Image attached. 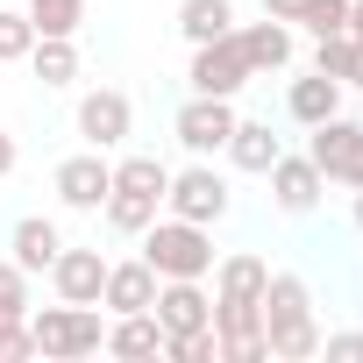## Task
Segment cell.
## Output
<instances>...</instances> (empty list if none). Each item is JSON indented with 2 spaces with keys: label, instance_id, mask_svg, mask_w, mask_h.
<instances>
[{
  "label": "cell",
  "instance_id": "cell-1",
  "mask_svg": "<svg viewBox=\"0 0 363 363\" xmlns=\"http://www.w3.org/2000/svg\"><path fill=\"white\" fill-rule=\"evenodd\" d=\"M264 349H271L278 363H306V356H320L313 292H306V278H292V271H271V278H264Z\"/></svg>",
  "mask_w": 363,
  "mask_h": 363
},
{
  "label": "cell",
  "instance_id": "cell-2",
  "mask_svg": "<svg viewBox=\"0 0 363 363\" xmlns=\"http://www.w3.org/2000/svg\"><path fill=\"white\" fill-rule=\"evenodd\" d=\"M29 335H36V356H50V363H79V356H100L107 320H100V306H72V299H57V306L29 313Z\"/></svg>",
  "mask_w": 363,
  "mask_h": 363
},
{
  "label": "cell",
  "instance_id": "cell-3",
  "mask_svg": "<svg viewBox=\"0 0 363 363\" xmlns=\"http://www.w3.org/2000/svg\"><path fill=\"white\" fill-rule=\"evenodd\" d=\"M143 264L157 271V278H207L214 271V235L200 228V221H150L143 228Z\"/></svg>",
  "mask_w": 363,
  "mask_h": 363
},
{
  "label": "cell",
  "instance_id": "cell-4",
  "mask_svg": "<svg viewBox=\"0 0 363 363\" xmlns=\"http://www.w3.org/2000/svg\"><path fill=\"white\" fill-rule=\"evenodd\" d=\"M164 207H171L178 221H200V228H214V221L228 214V178H221V171L200 157V164H186V171H171Z\"/></svg>",
  "mask_w": 363,
  "mask_h": 363
},
{
  "label": "cell",
  "instance_id": "cell-5",
  "mask_svg": "<svg viewBox=\"0 0 363 363\" xmlns=\"http://www.w3.org/2000/svg\"><path fill=\"white\" fill-rule=\"evenodd\" d=\"M250 79H257V72H250V57H242L235 29H228V36H214V43H193V72H186V86H193V93L235 100V93L250 86Z\"/></svg>",
  "mask_w": 363,
  "mask_h": 363
},
{
  "label": "cell",
  "instance_id": "cell-6",
  "mask_svg": "<svg viewBox=\"0 0 363 363\" xmlns=\"http://www.w3.org/2000/svg\"><path fill=\"white\" fill-rule=\"evenodd\" d=\"M306 157L320 164V178H335V186H363V121H342V114L313 121Z\"/></svg>",
  "mask_w": 363,
  "mask_h": 363
},
{
  "label": "cell",
  "instance_id": "cell-7",
  "mask_svg": "<svg viewBox=\"0 0 363 363\" xmlns=\"http://www.w3.org/2000/svg\"><path fill=\"white\" fill-rule=\"evenodd\" d=\"M171 135L186 143L193 157H214V150H228V135H235V100H214V93H193L186 107H178Z\"/></svg>",
  "mask_w": 363,
  "mask_h": 363
},
{
  "label": "cell",
  "instance_id": "cell-8",
  "mask_svg": "<svg viewBox=\"0 0 363 363\" xmlns=\"http://www.w3.org/2000/svg\"><path fill=\"white\" fill-rule=\"evenodd\" d=\"M50 186H57L65 207L100 214V207H107V186H114V164H107V150H79V157H65V164L50 171Z\"/></svg>",
  "mask_w": 363,
  "mask_h": 363
},
{
  "label": "cell",
  "instance_id": "cell-9",
  "mask_svg": "<svg viewBox=\"0 0 363 363\" xmlns=\"http://www.w3.org/2000/svg\"><path fill=\"white\" fill-rule=\"evenodd\" d=\"M128 128H135L128 93L100 86V93H86V100H79V135H86V150H114V143H128Z\"/></svg>",
  "mask_w": 363,
  "mask_h": 363
},
{
  "label": "cell",
  "instance_id": "cell-10",
  "mask_svg": "<svg viewBox=\"0 0 363 363\" xmlns=\"http://www.w3.org/2000/svg\"><path fill=\"white\" fill-rule=\"evenodd\" d=\"M264 178H271V200H278L285 214H313V207H320V193H328L320 164H313V157H285V150H278V164H271Z\"/></svg>",
  "mask_w": 363,
  "mask_h": 363
},
{
  "label": "cell",
  "instance_id": "cell-11",
  "mask_svg": "<svg viewBox=\"0 0 363 363\" xmlns=\"http://www.w3.org/2000/svg\"><path fill=\"white\" fill-rule=\"evenodd\" d=\"M50 285H57V299H72V306H100L107 257H100V250H57V264H50Z\"/></svg>",
  "mask_w": 363,
  "mask_h": 363
},
{
  "label": "cell",
  "instance_id": "cell-12",
  "mask_svg": "<svg viewBox=\"0 0 363 363\" xmlns=\"http://www.w3.org/2000/svg\"><path fill=\"white\" fill-rule=\"evenodd\" d=\"M157 299V271L135 257V264H107V285H100V306L107 313H150Z\"/></svg>",
  "mask_w": 363,
  "mask_h": 363
},
{
  "label": "cell",
  "instance_id": "cell-13",
  "mask_svg": "<svg viewBox=\"0 0 363 363\" xmlns=\"http://www.w3.org/2000/svg\"><path fill=\"white\" fill-rule=\"evenodd\" d=\"M264 278H271V264L250 257V250H235V257L214 264V299H228V306H257V299H264Z\"/></svg>",
  "mask_w": 363,
  "mask_h": 363
},
{
  "label": "cell",
  "instance_id": "cell-14",
  "mask_svg": "<svg viewBox=\"0 0 363 363\" xmlns=\"http://www.w3.org/2000/svg\"><path fill=\"white\" fill-rule=\"evenodd\" d=\"M285 114L292 121H328V114H342V79H328V72H306V79H292L285 86Z\"/></svg>",
  "mask_w": 363,
  "mask_h": 363
},
{
  "label": "cell",
  "instance_id": "cell-15",
  "mask_svg": "<svg viewBox=\"0 0 363 363\" xmlns=\"http://www.w3.org/2000/svg\"><path fill=\"white\" fill-rule=\"evenodd\" d=\"M235 43H242V57H250V72H285L292 65V29L285 22H250V29H235Z\"/></svg>",
  "mask_w": 363,
  "mask_h": 363
},
{
  "label": "cell",
  "instance_id": "cell-16",
  "mask_svg": "<svg viewBox=\"0 0 363 363\" xmlns=\"http://www.w3.org/2000/svg\"><path fill=\"white\" fill-rule=\"evenodd\" d=\"M107 356H164V320L157 313H114V328H107V342H100Z\"/></svg>",
  "mask_w": 363,
  "mask_h": 363
},
{
  "label": "cell",
  "instance_id": "cell-17",
  "mask_svg": "<svg viewBox=\"0 0 363 363\" xmlns=\"http://www.w3.org/2000/svg\"><path fill=\"white\" fill-rule=\"evenodd\" d=\"M264 15L285 22V29H313V36H328V29L349 22V0H264Z\"/></svg>",
  "mask_w": 363,
  "mask_h": 363
},
{
  "label": "cell",
  "instance_id": "cell-18",
  "mask_svg": "<svg viewBox=\"0 0 363 363\" xmlns=\"http://www.w3.org/2000/svg\"><path fill=\"white\" fill-rule=\"evenodd\" d=\"M57 250H65V235H57V221L50 214H29V221H15V264L36 278V271H50L57 264Z\"/></svg>",
  "mask_w": 363,
  "mask_h": 363
},
{
  "label": "cell",
  "instance_id": "cell-19",
  "mask_svg": "<svg viewBox=\"0 0 363 363\" xmlns=\"http://www.w3.org/2000/svg\"><path fill=\"white\" fill-rule=\"evenodd\" d=\"M278 150H285V143L271 135V121H235V135H228V164H235V171H257V178L278 164Z\"/></svg>",
  "mask_w": 363,
  "mask_h": 363
},
{
  "label": "cell",
  "instance_id": "cell-20",
  "mask_svg": "<svg viewBox=\"0 0 363 363\" xmlns=\"http://www.w3.org/2000/svg\"><path fill=\"white\" fill-rule=\"evenodd\" d=\"M235 29V0H178V36L186 43H214Z\"/></svg>",
  "mask_w": 363,
  "mask_h": 363
},
{
  "label": "cell",
  "instance_id": "cell-21",
  "mask_svg": "<svg viewBox=\"0 0 363 363\" xmlns=\"http://www.w3.org/2000/svg\"><path fill=\"white\" fill-rule=\"evenodd\" d=\"M29 72H36L43 86H72V79H79V43H72V36H36Z\"/></svg>",
  "mask_w": 363,
  "mask_h": 363
},
{
  "label": "cell",
  "instance_id": "cell-22",
  "mask_svg": "<svg viewBox=\"0 0 363 363\" xmlns=\"http://www.w3.org/2000/svg\"><path fill=\"white\" fill-rule=\"evenodd\" d=\"M157 207H164V200H150V193H121V186H107V228H114V235H143V228L157 221Z\"/></svg>",
  "mask_w": 363,
  "mask_h": 363
},
{
  "label": "cell",
  "instance_id": "cell-23",
  "mask_svg": "<svg viewBox=\"0 0 363 363\" xmlns=\"http://www.w3.org/2000/svg\"><path fill=\"white\" fill-rule=\"evenodd\" d=\"M114 186H121V193H150V200H164L171 164H164V157H121V164H114Z\"/></svg>",
  "mask_w": 363,
  "mask_h": 363
},
{
  "label": "cell",
  "instance_id": "cell-24",
  "mask_svg": "<svg viewBox=\"0 0 363 363\" xmlns=\"http://www.w3.org/2000/svg\"><path fill=\"white\" fill-rule=\"evenodd\" d=\"M22 15L36 22V36H79V22H86V0H29Z\"/></svg>",
  "mask_w": 363,
  "mask_h": 363
},
{
  "label": "cell",
  "instance_id": "cell-25",
  "mask_svg": "<svg viewBox=\"0 0 363 363\" xmlns=\"http://www.w3.org/2000/svg\"><path fill=\"white\" fill-rule=\"evenodd\" d=\"M29 50H36V22L0 0V65H29Z\"/></svg>",
  "mask_w": 363,
  "mask_h": 363
},
{
  "label": "cell",
  "instance_id": "cell-26",
  "mask_svg": "<svg viewBox=\"0 0 363 363\" xmlns=\"http://www.w3.org/2000/svg\"><path fill=\"white\" fill-rule=\"evenodd\" d=\"M171 363H221V335L214 328H186V335H164Z\"/></svg>",
  "mask_w": 363,
  "mask_h": 363
},
{
  "label": "cell",
  "instance_id": "cell-27",
  "mask_svg": "<svg viewBox=\"0 0 363 363\" xmlns=\"http://www.w3.org/2000/svg\"><path fill=\"white\" fill-rule=\"evenodd\" d=\"M349 50H356V36H349V29H328V36H313V72H328V79H349Z\"/></svg>",
  "mask_w": 363,
  "mask_h": 363
},
{
  "label": "cell",
  "instance_id": "cell-28",
  "mask_svg": "<svg viewBox=\"0 0 363 363\" xmlns=\"http://www.w3.org/2000/svg\"><path fill=\"white\" fill-rule=\"evenodd\" d=\"M22 313H29V271L0 257V320H22Z\"/></svg>",
  "mask_w": 363,
  "mask_h": 363
},
{
  "label": "cell",
  "instance_id": "cell-29",
  "mask_svg": "<svg viewBox=\"0 0 363 363\" xmlns=\"http://www.w3.org/2000/svg\"><path fill=\"white\" fill-rule=\"evenodd\" d=\"M36 356V335H29V313L22 320H0V363H29Z\"/></svg>",
  "mask_w": 363,
  "mask_h": 363
},
{
  "label": "cell",
  "instance_id": "cell-30",
  "mask_svg": "<svg viewBox=\"0 0 363 363\" xmlns=\"http://www.w3.org/2000/svg\"><path fill=\"white\" fill-rule=\"evenodd\" d=\"M320 356L328 363H363V335L349 328V335H320Z\"/></svg>",
  "mask_w": 363,
  "mask_h": 363
},
{
  "label": "cell",
  "instance_id": "cell-31",
  "mask_svg": "<svg viewBox=\"0 0 363 363\" xmlns=\"http://www.w3.org/2000/svg\"><path fill=\"white\" fill-rule=\"evenodd\" d=\"M15 164H22V150H15V135H8V128H0V178H8Z\"/></svg>",
  "mask_w": 363,
  "mask_h": 363
},
{
  "label": "cell",
  "instance_id": "cell-32",
  "mask_svg": "<svg viewBox=\"0 0 363 363\" xmlns=\"http://www.w3.org/2000/svg\"><path fill=\"white\" fill-rule=\"evenodd\" d=\"M342 86H363V36H356V50H349V79Z\"/></svg>",
  "mask_w": 363,
  "mask_h": 363
},
{
  "label": "cell",
  "instance_id": "cell-33",
  "mask_svg": "<svg viewBox=\"0 0 363 363\" xmlns=\"http://www.w3.org/2000/svg\"><path fill=\"white\" fill-rule=\"evenodd\" d=\"M349 36H363V0H349V22H342Z\"/></svg>",
  "mask_w": 363,
  "mask_h": 363
},
{
  "label": "cell",
  "instance_id": "cell-34",
  "mask_svg": "<svg viewBox=\"0 0 363 363\" xmlns=\"http://www.w3.org/2000/svg\"><path fill=\"white\" fill-rule=\"evenodd\" d=\"M356 228H363V186H356Z\"/></svg>",
  "mask_w": 363,
  "mask_h": 363
}]
</instances>
